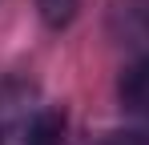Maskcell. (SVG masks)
<instances>
[{
	"instance_id": "obj_1",
	"label": "cell",
	"mask_w": 149,
	"mask_h": 145,
	"mask_svg": "<svg viewBox=\"0 0 149 145\" xmlns=\"http://www.w3.org/2000/svg\"><path fill=\"white\" fill-rule=\"evenodd\" d=\"M121 97H125V105H129L133 113H145V117H149V56H145V61H137L133 69L125 72Z\"/></svg>"
},
{
	"instance_id": "obj_2",
	"label": "cell",
	"mask_w": 149,
	"mask_h": 145,
	"mask_svg": "<svg viewBox=\"0 0 149 145\" xmlns=\"http://www.w3.org/2000/svg\"><path fill=\"white\" fill-rule=\"evenodd\" d=\"M28 145H65V117L61 113H40L28 129Z\"/></svg>"
},
{
	"instance_id": "obj_3",
	"label": "cell",
	"mask_w": 149,
	"mask_h": 145,
	"mask_svg": "<svg viewBox=\"0 0 149 145\" xmlns=\"http://www.w3.org/2000/svg\"><path fill=\"white\" fill-rule=\"evenodd\" d=\"M40 8H45V16H49V24H65L69 16H73L77 0H40Z\"/></svg>"
},
{
	"instance_id": "obj_4",
	"label": "cell",
	"mask_w": 149,
	"mask_h": 145,
	"mask_svg": "<svg viewBox=\"0 0 149 145\" xmlns=\"http://www.w3.org/2000/svg\"><path fill=\"white\" fill-rule=\"evenodd\" d=\"M105 145H149V133H113Z\"/></svg>"
}]
</instances>
